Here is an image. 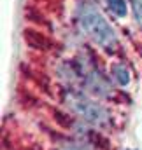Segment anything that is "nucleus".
<instances>
[{
  "label": "nucleus",
  "instance_id": "obj_1",
  "mask_svg": "<svg viewBox=\"0 0 142 150\" xmlns=\"http://www.w3.org/2000/svg\"><path fill=\"white\" fill-rule=\"evenodd\" d=\"M79 26L93 44L105 51H112L118 45L114 28L102 16V12L91 4H82L79 7Z\"/></svg>",
  "mask_w": 142,
  "mask_h": 150
},
{
  "label": "nucleus",
  "instance_id": "obj_2",
  "mask_svg": "<svg viewBox=\"0 0 142 150\" xmlns=\"http://www.w3.org/2000/svg\"><path fill=\"white\" fill-rule=\"evenodd\" d=\"M67 105L70 107V110L79 119L86 120L88 124L102 126L109 120V113H107L105 108L79 91H69L67 93Z\"/></svg>",
  "mask_w": 142,
  "mask_h": 150
},
{
  "label": "nucleus",
  "instance_id": "obj_3",
  "mask_svg": "<svg viewBox=\"0 0 142 150\" xmlns=\"http://www.w3.org/2000/svg\"><path fill=\"white\" fill-rule=\"evenodd\" d=\"M86 87L91 93H95L97 96H109L110 94L109 80L98 72H91L90 75H86Z\"/></svg>",
  "mask_w": 142,
  "mask_h": 150
},
{
  "label": "nucleus",
  "instance_id": "obj_4",
  "mask_svg": "<svg viewBox=\"0 0 142 150\" xmlns=\"http://www.w3.org/2000/svg\"><path fill=\"white\" fill-rule=\"evenodd\" d=\"M110 74H112V79L119 84V86H126L130 82V72L126 70V67L123 63H114L110 67Z\"/></svg>",
  "mask_w": 142,
  "mask_h": 150
},
{
  "label": "nucleus",
  "instance_id": "obj_5",
  "mask_svg": "<svg viewBox=\"0 0 142 150\" xmlns=\"http://www.w3.org/2000/svg\"><path fill=\"white\" fill-rule=\"evenodd\" d=\"M107 7L112 14H116L118 18H125L128 14V5L126 0H105Z\"/></svg>",
  "mask_w": 142,
  "mask_h": 150
},
{
  "label": "nucleus",
  "instance_id": "obj_6",
  "mask_svg": "<svg viewBox=\"0 0 142 150\" xmlns=\"http://www.w3.org/2000/svg\"><path fill=\"white\" fill-rule=\"evenodd\" d=\"M132 7H133V16L137 25L142 28V0H132Z\"/></svg>",
  "mask_w": 142,
  "mask_h": 150
},
{
  "label": "nucleus",
  "instance_id": "obj_7",
  "mask_svg": "<svg viewBox=\"0 0 142 150\" xmlns=\"http://www.w3.org/2000/svg\"><path fill=\"white\" fill-rule=\"evenodd\" d=\"M60 150H84L81 145H75V143H72V145H65V147H62Z\"/></svg>",
  "mask_w": 142,
  "mask_h": 150
}]
</instances>
